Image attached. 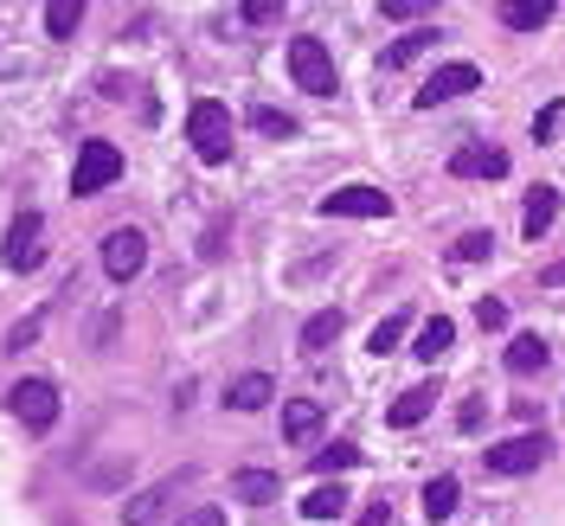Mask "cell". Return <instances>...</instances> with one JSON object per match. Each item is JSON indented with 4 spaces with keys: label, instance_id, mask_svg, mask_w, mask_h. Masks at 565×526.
<instances>
[{
    "label": "cell",
    "instance_id": "cell-26",
    "mask_svg": "<svg viewBox=\"0 0 565 526\" xmlns=\"http://www.w3.org/2000/svg\"><path fill=\"white\" fill-rule=\"evenodd\" d=\"M405 328H412V315L398 309V315H386V321H380V328H373V341H366V347H373V353H380V359H386V353L398 347V341H405Z\"/></svg>",
    "mask_w": 565,
    "mask_h": 526
},
{
    "label": "cell",
    "instance_id": "cell-30",
    "mask_svg": "<svg viewBox=\"0 0 565 526\" xmlns=\"http://www.w3.org/2000/svg\"><path fill=\"white\" fill-rule=\"evenodd\" d=\"M559 116H565V104H546V109H540V116H533V141H553Z\"/></svg>",
    "mask_w": 565,
    "mask_h": 526
},
{
    "label": "cell",
    "instance_id": "cell-27",
    "mask_svg": "<svg viewBox=\"0 0 565 526\" xmlns=\"http://www.w3.org/2000/svg\"><path fill=\"white\" fill-rule=\"evenodd\" d=\"M489 245H494L489 232H462V238H457V264H482V257H489Z\"/></svg>",
    "mask_w": 565,
    "mask_h": 526
},
{
    "label": "cell",
    "instance_id": "cell-9",
    "mask_svg": "<svg viewBox=\"0 0 565 526\" xmlns=\"http://www.w3.org/2000/svg\"><path fill=\"white\" fill-rule=\"evenodd\" d=\"M476 84H482V71H476V65H437V71H430V84H424L412 104L437 109V104H450V97H469Z\"/></svg>",
    "mask_w": 565,
    "mask_h": 526
},
{
    "label": "cell",
    "instance_id": "cell-18",
    "mask_svg": "<svg viewBox=\"0 0 565 526\" xmlns=\"http://www.w3.org/2000/svg\"><path fill=\"white\" fill-rule=\"evenodd\" d=\"M437 26H418V33H405V39H392L386 45V71H405L412 65V58H424V52H430V45H437Z\"/></svg>",
    "mask_w": 565,
    "mask_h": 526
},
{
    "label": "cell",
    "instance_id": "cell-7",
    "mask_svg": "<svg viewBox=\"0 0 565 526\" xmlns=\"http://www.w3.org/2000/svg\"><path fill=\"white\" fill-rule=\"evenodd\" d=\"M141 264H148V238H141L136 225H116V232L104 238V270H109V282L141 277Z\"/></svg>",
    "mask_w": 565,
    "mask_h": 526
},
{
    "label": "cell",
    "instance_id": "cell-6",
    "mask_svg": "<svg viewBox=\"0 0 565 526\" xmlns=\"http://www.w3.org/2000/svg\"><path fill=\"white\" fill-rule=\"evenodd\" d=\"M0 257H7V270H39L45 264V218L39 212H20L13 225H7V245H0Z\"/></svg>",
    "mask_w": 565,
    "mask_h": 526
},
{
    "label": "cell",
    "instance_id": "cell-19",
    "mask_svg": "<svg viewBox=\"0 0 565 526\" xmlns=\"http://www.w3.org/2000/svg\"><path fill=\"white\" fill-rule=\"evenodd\" d=\"M546 20H553V0H508L501 7V26H514V33H533Z\"/></svg>",
    "mask_w": 565,
    "mask_h": 526
},
{
    "label": "cell",
    "instance_id": "cell-17",
    "mask_svg": "<svg viewBox=\"0 0 565 526\" xmlns=\"http://www.w3.org/2000/svg\"><path fill=\"white\" fill-rule=\"evenodd\" d=\"M270 373H245V379H232V391H225V405H232V411H264V405H270Z\"/></svg>",
    "mask_w": 565,
    "mask_h": 526
},
{
    "label": "cell",
    "instance_id": "cell-5",
    "mask_svg": "<svg viewBox=\"0 0 565 526\" xmlns=\"http://www.w3.org/2000/svg\"><path fill=\"white\" fill-rule=\"evenodd\" d=\"M7 411L39 437V430H52V423H58V386H52V379H20V386L7 391Z\"/></svg>",
    "mask_w": 565,
    "mask_h": 526
},
{
    "label": "cell",
    "instance_id": "cell-14",
    "mask_svg": "<svg viewBox=\"0 0 565 526\" xmlns=\"http://www.w3.org/2000/svg\"><path fill=\"white\" fill-rule=\"evenodd\" d=\"M348 514V489L341 482H316L302 494V520H341Z\"/></svg>",
    "mask_w": 565,
    "mask_h": 526
},
{
    "label": "cell",
    "instance_id": "cell-32",
    "mask_svg": "<svg viewBox=\"0 0 565 526\" xmlns=\"http://www.w3.org/2000/svg\"><path fill=\"white\" fill-rule=\"evenodd\" d=\"M33 341H39V315H26L20 328H13V334H7V347H13V353H20V347H33Z\"/></svg>",
    "mask_w": 565,
    "mask_h": 526
},
{
    "label": "cell",
    "instance_id": "cell-21",
    "mask_svg": "<svg viewBox=\"0 0 565 526\" xmlns=\"http://www.w3.org/2000/svg\"><path fill=\"white\" fill-rule=\"evenodd\" d=\"M457 475H437V482H430V489H424V520H450V514H457Z\"/></svg>",
    "mask_w": 565,
    "mask_h": 526
},
{
    "label": "cell",
    "instance_id": "cell-23",
    "mask_svg": "<svg viewBox=\"0 0 565 526\" xmlns=\"http://www.w3.org/2000/svg\"><path fill=\"white\" fill-rule=\"evenodd\" d=\"M334 334H341V309H321V315H309V321H302V353H321Z\"/></svg>",
    "mask_w": 565,
    "mask_h": 526
},
{
    "label": "cell",
    "instance_id": "cell-4",
    "mask_svg": "<svg viewBox=\"0 0 565 526\" xmlns=\"http://www.w3.org/2000/svg\"><path fill=\"white\" fill-rule=\"evenodd\" d=\"M116 174H122V154H116L109 141H84V148H77V168H71V193L90 200V193L116 186Z\"/></svg>",
    "mask_w": 565,
    "mask_h": 526
},
{
    "label": "cell",
    "instance_id": "cell-29",
    "mask_svg": "<svg viewBox=\"0 0 565 526\" xmlns=\"http://www.w3.org/2000/svg\"><path fill=\"white\" fill-rule=\"evenodd\" d=\"M277 20H282L277 0H250V7H245V26H277Z\"/></svg>",
    "mask_w": 565,
    "mask_h": 526
},
{
    "label": "cell",
    "instance_id": "cell-13",
    "mask_svg": "<svg viewBox=\"0 0 565 526\" xmlns=\"http://www.w3.org/2000/svg\"><path fill=\"white\" fill-rule=\"evenodd\" d=\"M316 430H321L316 398H289V405H282V437H289V443H316Z\"/></svg>",
    "mask_w": 565,
    "mask_h": 526
},
{
    "label": "cell",
    "instance_id": "cell-8",
    "mask_svg": "<svg viewBox=\"0 0 565 526\" xmlns=\"http://www.w3.org/2000/svg\"><path fill=\"white\" fill-rule=\"evenodd\" d=\"M392 200L380 186H334L328 200H321V218H386Z\"/></svg>",
    "mask_w": 565,
    "mask_h": 526
},
{
    "label": "cell",
    "instance_id": "cell-3",
    "mask_svg": "<svg viewBox=\"0 0 565 526\" xmlns=\"http://www.w3.org/2000/svg\"><path fill=\"white\" fill-rule=\"evenodd\" d=\"M553 457V437L546 430H521V437H508V443H489V475H527L540 462Z\"/></svg>",
    "mask_w": 565,
    "mask_h": 526
},
{
    "label": "cell",
    "instance_id": "cell-10",
    "mask_svg": "<svg viewBox=\"0 0 565 526\" xmlns=\"http://www.w3.org/2000/svg\"><path fill=\"white\" fill-rule=\"evenodd\" d=\"M180 482H193V475H168V482H154L148 494H136V501L122 507V526H154L161 514H174V501H180Z\"/></svg>",
    "mask_w": 565,
    "mask_h": 526
},
{
    "label": "cell",
    "instance_id": "cell-1",
    "mask_svg": "<svg viewBox=\"0 0 565 526\" xmlns=\"http://www.w3.org/2000/svg\"><path fill=\"white\" fill-rule=\"evenodd\" d=\"M186 141H193V154H200L206 168L232 161V109L212 104V97H200V104L186 109Z\"/></svg>",
    "mask_w": 565,
    "mask_h": 526
},
{
    "label": "cell",
    "instance_id": "cell-11",
    "mask_svg": "<svg viewBox=\"0 0 565 526\" xmlns=\"http://www.w3.org/2000/svg\"><path fill=\"white\" fill-rule=\"evenodd\" d=\"M450 174H462V180H501L508 174V154H501V148H489V141H469V148H457V154H450Z\"/></svg>",
    "mask_w": 565,
    "mask_h": 526
},
{
    "label": "cell",
    "instance_id": "cell-34",
    "mask_svg": "<svg viewBox=\"0 0 565 526\" xmlns=\"http://www.w3.org/2000/svg\"><path fill=\"white\" fill-rule=\"evenodd\" d=\"M360 526H392V507H386V501H373V507L360 514Z\"/></svg>",
    "mask_w": 565,
    "mask_h": 526
},
{
    "label": "cell",
    "instance_id": "cell-25",
    "mask_svg": "<svg viewBox=\"0 0 565 526\" xmlns=\"http://www.w3.org/2000/svg\"><path fill=\"white\" fill-rule=\"evenodd\" d=\"M250 129H257V136H277V141H289V136H296V116H282V109L257 104V109H250Z\"/></svg>",
    "mask_w": 565,
    "mask_h": 526
},
{
    "label": "cell",
    "instance_id": "cell-22",
    "mask_svg": "<svg viewBox=\"0 0 565 526\" xmlns=\"http://www.w3.org/2000/svg\"><path fill=\"white\" fill-rule=\"evenodd\" d=\"M430 405H437V386H412V391H405V398H398V405H392V411H386V418L398 423V430H405V423L430 418Z\"/></svg>",
    "mask_w": 565,
    "mask_h": 526
},
{
    "label": "cell",
    "instance_id": "cell-15",
    "mask_svg": "<svg viewBox=\"0 0 565 526\" xmlns=\"http://www.w3.org/2000/svg\"><path fill=\"white\" fill-rule=\"evenodd\" d=\"M559 218V186H533L527 193V212H521V225H527V238H546V225Z\"/></svg>",
    "mask_w": 565,
    "mask_h": 526
},
{
    "label": "cell",
    "instance_id": "cell-28",
    "mask_svg": "<svg viewBox=\"0 0 565 526\" xmlns=\"http://www.w3.org/2000/svg\"><path fill=\"white\" fill-rule=\"evenodd\" d=\"M353 462H360V450H353V443H334V450H321L316 457V469L321 475H334V469H353Z\"/></svg>",
    "mask_w": 565,
    "mask_h": 526
},
{
    "label": "cell",
    "instance_id": "cell-2",
    "mask_svg": "<svg viewBox=\"0 0 565 526\" xmlns=\"http://www.w3.org/2000/svg\"><path fill=\"white\" fill-rule=\"evenodd\" d=\"M289 77L309 90V97H334V58H328V45H321L316 33H296L289 39Z\"/></svg>",
    "mask_w": 565,
    "mask_h": 526
},
{
    "label": "cell",
    "instance_id": "cell-12",
    "mask_svg": "<svg viewBox=\"0 0 565 526\" xmlns=\"http://www.w3.org/2000/svg\"><path fill=\"white\" fill-rule=\"evenodd\" d=\"M232 494H238L245 507H270V501L282 494V482L270 475V469H238V475H232Z\"/></svg>",
    "mask_w": 565,
    "mask_h": 526
},
{
    "label": "cell",
    "instance_id": "cell-20",
    "mask_svg": "<svg viewBox=\"0 0 565 526\" xmlns=\"http://www.w3.org/2000/svg\"><path fill=\"white\" fill-rule=\"evenodd\" d=\"M450 341H457V328H450L444 315H430V321L418 328V341H412V353H418V359H444V353H450Z\"/></svg>",
    "mask_w": 565,
    "mask_h": 526
},
{
    "label": "cell",
    "instance_id": "cell-16",
    "mask_svg": "<svg viewBox=\"0 0 565 526\" xmlns=\"http://www.w3.org/2000/svg\"><path fill=\"white\" fill-rule=\"evenodd\" d=\"M546 359H553V347H546L540 334H514V341H508V373H521V379H527V373H540Z\"/></svg>",
    "mask_w": 565,
    "mask_h": 526
},
{
    "label": "cell",
    "instance_id": "cell-35",
    "mask_svg": "<svg viewBox=\"0 0 565 526\" xmlns=\"http://www.w3.org/2000/svg\"><path fill=\"white\" fill-rule=\"evenodd\" d=\"M386 20H418V0H386Z\"/></svg>",
    "mask_w": 565,
    "mask_h": 526
},
{
    "label": "cell",
    "instance_id": "cell-36",
    "mask_svg": "<svg viewBox=\"0 0 565 526\" xmlns=\"http://www.w3.org/2000/svg\"><path fill=\"white\" fill-rule=\"evenodd\" d=\"M540 282H546V289H559V282H565V264H553V270H546Z\"/></svg>",
    "mask_w": 565,
    "mask_h": 526
},
{
    "label": "cell",
    "instance_id": "cell-31",
    "mask_svg": "<svg viewBox=\"0 0 565 526\" xmlns=\"http://www.w3.org/2000/svg\"><path fill=\"white\" fill-rule=\"evenodd\" d=\"M476 321H482V328H508V302L482 296V302H476Z\"/></svg>",
    "mask_w": 565,
    "mask_h": 526
},
{
    "label": "cell",
    "instance_id": "cell-24",
    "mask_svg": "<svg viewBox=\"0 0 565 526\" xmlns=\"http://www.w3.org/2000/svg\"><path fill=\"white\" fill-rule=\"evenodd\" d=\"M77 26H84V0H52L45 7V33L52 39H71Z\"/></svg>",
    "mask_w": 565,
    "mask_h": 526
},
{
    "label": "cell",
    "instance_id": "cell-33",
    "mask_svg": "<svg viewBox=\"0 0 565 526\" xmlns=\"http://www.w3.org/2000/svg\"><path fill=\"white\" fill-rule=\"evenodd\" d=\"M174 526H225V514H218V507H193V514L174 520Z\"/></svg>",
    "mask_w": 565,
    "mask_h": 526
}]
</instances>
